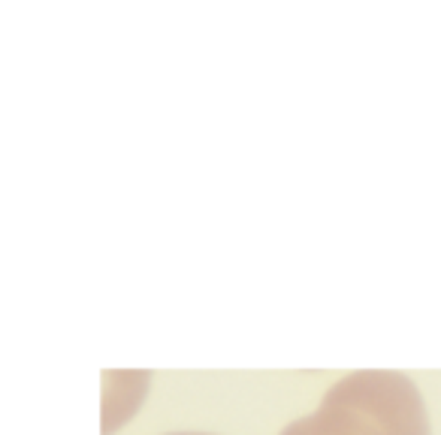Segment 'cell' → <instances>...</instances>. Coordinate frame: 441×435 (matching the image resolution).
<instances>
[{
	"mask_svg": "<svg viewBox=\"0 0 441 435\" xmlns=\"http://www.w3.org/2000/svg\"><path fill=\"white\" fill-rule=\"evenodd\" d=\"M166 435H212V432H166Z\"/></svg>",
	"mask_w": 441,
	"mask_h": 435,
	"instance_id": "cell-2",
	"label": "cell"
},
{
	"mask_svg": "<svg viewBox=\"0 0 441 435\" xmlns=\"http://www.w3.org/2000/svg\"><path fill=\"white\" fill-rule=\"evenodd\" d=\"M281 435H432L417 384L402 372H351Z\"/></svg>",
	"mask_w": 441,
	"mask_h": 435,
	"instance_id": "cell-1",
	"label": "cell"
}]
</instances>
